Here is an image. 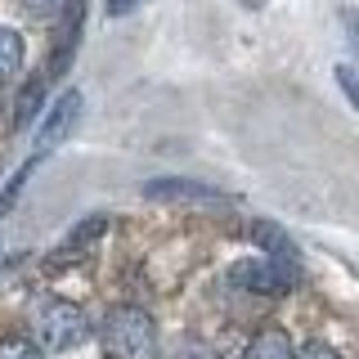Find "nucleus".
Masks as SVG:
<instances>
[{"label":"nucleus","mask_w":359,"mask_h":359,"mask_svg":"<svg viewBox=\"0 0 359 359\" xmlns=\"http://www.w3.org/2000/svg\"><path fill=\"white\" fill-rule=\"evenodd\" d=\"M144 198L149 202H194V207H224V198L220 189H211V184H202V180H180V175H157L144 184Z\"/></svg>","instance_id":"5"},{"label":"nucleus","mask_w":359,"mask_h":359,"mask_svg":"<svg viewBox=\"0 0 359 359\" xmlns=\"http://www.w3.org/2000/svg\"><path fill=\"white\" fill-rule=\"evenodd\" d=\"M76 121H81V90H63V95L45 108V117L36 126V153L45 157L50 149H59L67 135H72Z\"/></svg>","instance_id":"4"},{"label":"nucleus","mask_w":359,"mask_h":359,"mask_svg":"<svg viewBox=\"0 0 359 359\" xmlns=\"http://www.w3.org/2000/svg\"><path fill=\"white\" fill-rule=\"evenodd\" d=\"M144 0H104V9H108V18H126V14H135Z\"/></svg>","instance_id":"15"},{"label":"nucleus","mask_w":359,"mask_h":359,"mask_svg":"<svg viewBox=\"0 0 359 359\" xmlns=\"http://www.w3.org/2000/svg\"><path fill=\"white\" fill-rule=\"evenodd\" d=\"M243 359H297V346H292V337H287V332L265 328V332H256V337H252V346L243 351Z\"/></svg>","instance_id":"10"},{"label":"nucleus","mask_w":359,"mask_h":359,"mask_svg":"<svg viewBox=\"0 0 359 359\" xmlns=\"http://www.w3.org/2000/svg\"><path fill=\"white\" fill-rule=\"evenodd\" d=\"M18 5H22V9H27V14H32V18H36V22H50V18H59V14H63V9H67V5H72V0H18Z\"/></svg>","instance_id":"14"},{"label":"nucleus","mask_w":359,"mask_h":359,"mask_svg":"<svg viewBox=\"0 0 359 359\" xmlns=\"http://www.w3.org/2000/svg\"><path fill=\"white\" fill-rule=\"evenodd\" d=\"M104 233H108V216H104V211H95V216H86L81 224H72V229L63 233L59 252H63V256H76V252H86L90 243H99Z\"/></svg>","instance_id":"9"},{"label":"nucleus","mask_w":359,"mask_h":359,"mask_svg":"<svg viewBox=\"0 0 359 359\" xmlns=\"http://www.w3.org/2000/svg\"><path fill=\"white\" fill-rule=\"evenodd\" d=\"M297 359H337V351H332V346H323V341H310Z\"/></svg>","instance_id":"17"},{"label":"nucleus","mask_w":359,"mask_h":359,"mask_svg":"<svg viewBox=\"0 0 359 359\" xmlns=\"http://www.w3.org/2000/svg\"><path fill=\"white\" fill-rule=\"evenodd\" d=\"M247 233H252V243H256V247H265V252H269L265 261H278V265H297V243H292L287 233L278 229V224H269V220H256V224H252Z\"/></svg>","instance_id":"7"},{"label":"nucleus","mask_w":359,"mask_h":359,"mask_svg":"<svg viewBox=\"0 0 359 359\" xmlns=\"http://www.w3.org/2000/svg\"><path fill=\"white\" fill-rule=\"evenodd\" d=\"M337 81H341L346 99H351V104H359V90H355V72H351V63H341V67H337Z\"/></svg>","instance_id":"16"},{"label":"nucleus","mask_w":359,"mask_h":359,"mask_svg":"<svg viewBox=\"0 0 359 359\" xmlns=\"http://www.w3.org/2000/svg\"><path fill=\"white\" fill-rule=\"evenodd\" d=\"M22 63H27V45H22L18 27H0V86L18 81Z\"/></svg>","instance_id":"8"},{"label":"nucleus","mask_w":359,"mask_h":359,"mask_svg":"<svg viewBox=\"0 0 359 359\" xmlns=\"http://www.w3.org/2000/svg\"><path fill=\"white\" fill-rule=\"evenodd\" d=\"M41 104H45V81H41V76H32V81L22 86L18 104H14V126H32V117L41 112Z\"/></svg>","instance_id":"11"},{"label":"nucleus","mask_w":359,"mask_h":359,"mask_svg":"<svg viewBox=\"0 0 359 359\" xmlns=\"http://www.w3.org/2000/svg\"><path fill=\"white\" fill-rule=\"evenodd\" d=\"M0 359H45L36 341H27V337H9V341H0Z\"/></svg>","instance_id":"13"},{"label":"nucleus","mask_w":359,"mask_h":359,"mask_svg":"<svg viewBox=\"0 0 359 359\" xmlns=\"http://www.w3.org/2000/svg\"><path fill=\"white\" fill-rule=\"evenodd\" d=\"M90 337V319L72 301H45L36 310V341L45 351H76Z\"/></svg>","instance_id":"2"},{"label":"nucleus","mask_w":359,"mask_h":359,"mask_svg":"<svg viewBox=\"0 0 359 359\" xmlns=\"http://www.w3.org/2000/svg\"><path fill=\"white\" fill-rule=\"evenodd\" d=\"M81 22H86V5L72 0L63 9V27H59V41H54V59H50V76H63L67 63L76 59V45H81Z\"/></svg>","instance_id":"6"},{"label":"nucleus","mask_w":359,"mask_h":359,"mask_svg":"<svg viewBox=\"0 0 359 359\" xmlns=\"http://www.w3.org/2000/svg\"><path fill=\"white\" fill-rule=\"evenodd\" d=\"M36 166H41V153L27 157V162H22L18 171L5 180V189H0V216H5V211H14V202L22 198V189H27V180H32V171H36Z\"/></svg>","instance_id":"12"},{"label":"nucleus","mask_w":359,"mask_h":359,"mask_svg":"<svg viewBox=\"0 0 359 359\" xmlns=\"http://www.w3.org/2000/svg\"><path fill=\"white\" fill-rule=\"evenodd\" d=\"M229 278L243 292H261V297H283L301 278V265H278V261H238L229 269Z\"/></svg>","instance_id":"3"},{"label":"nucleus","mask_w":359,"mask_h":359,"mask_svg":"<svg viewBox=\"0 0 359 359\" xmlns=\"http://www.w3.org/2000/svg\"><path fill=\"white\" fill-rule=\"evenodd\" d=\"M99 332H104V351L112 359H153L157 355V323L140 306H112Z\"/></svg>","instance_id":"1"}]
</instances>
